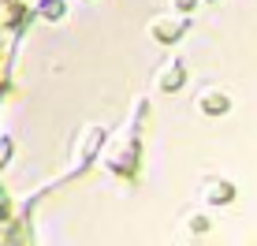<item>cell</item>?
<instances>
[{"mask_svg": "<svg viewBox=\"0 0 257 246\" xmlns=\"http://www.w3.org/2000/svg\"><path fill=\"white\" fill-rule=\"evenodd\" d=\"M187 30H190V15H187V12H179V15H161V19L149 23V38H153L157 45H175Z\"/></svg>", "mask_w": 257, "mask_h": 246, "instance_id": "1", "label": "cell"}, {"mask_svg": "<svg viewBox=\"0 0 257 246\" xmlns=\"http://www.w3.org/2000/svg\"><path fill=\"white\" fill-rule=\"evenodd\" d=\"M157 86H161L164 93H179L183 86H187V64H183L179 56H172L161 67V75H157Z\"/></svg>", "mask_w": 257, "mask_h": 246, "instance_id": "2", "label": "cell"}, {"mask_svg": "<svg viewBox=\"0 0 257 246\" xmlns=\"http://www.w3.org/2000/svg\"><path fill=\"white\" fill-rule=\"evenodd\" d=\"M198 108L205 112V116H227L231 112V93H224V90H205L198 97Z\"/></svg>", "mask_w": 257, "mask_h": 246, "instance_id": "3", "label": "cell"}, {"mask_svg": "<svg viewBox=\"0 0 257 246\" xmlns=\"http://www.w3.org/2000/svg\"><path fill=\"white\" fill-rule=\"evenodd\" d=\"M104 135H108L104 127H86L82 142H78V153H75V161H78V164H86V161H90V157L97 153V149L104 146Z\"/></svg>", "mask_w": 257, "mask_h": 246, "instance_id": "4", "label": "cell"}, {"mask_svg": "<svg viewBox=\"0 0 257 246\" xmlns=\"http://www.w3.org/2000/svg\"><path fill=\"white\" fill-rule=\"evenodd\" d=\"M205 201H209V205H227V201H235V183L209 179L205 183Z\"/></svg>", "mask_w": 257, "mask_h": 246, "instance_id": "5", "label": "cell"}, {"mask_svg": "<svg viewBox=\"0 0 257 246\" xmlns=\"http://www.w3.org/2000/svg\"><path fill=\"white\" fill-rule=\"evenodd\" d=\"M38 15L45 23H60L67 15V4H64V0H38Z\"/></svg>", "mask_w": 257, "mask_h": 246, "instance_id": "6", "label": "cell"}, {"mask_svg": "<svg viewBox=\"0 0 257 246\" xmlns=\"http://www.w3.org/2000/svg\"><path fill=\"white\" fill-rule=\"evenodd\" d=\"M12 153H15V138L12 135H0V164L12 161Z\"/></svg>", "mask_w": 257, "mask_h": 246, "instance_id": "7", "label": "cell"}, {"mask_svg": "<svg viewBox=\"0 0 257 246\" xmlns=\"http://www.w3.org/2000/svg\"><path fill=\"white\" fill-rule=\"evenodd\" d=\"M187 227H190V231H209V216H190V220H187Z\"/></svg>", "mask_w": 257, "mask_h": 246, "instance_id": "8", "label": "cell"}, {"mask_svg": "<svg viewBox=\"0 0 257 246\" xmlns=\"http://www.w3.org/2000/svg\"><path fill=\"white\" fill-rule=\"evenodd\" d=\"M172 8H175V12H194V8H198V0H172Z\"/></svg>", "mask_w": 257, "mask_h": 246, "instance_id": "9", "label": "cell"}, {"mask_svg": "<svg viewBox=\"0 0 257 246\" xmlns=\"http://www.w3.org/2000/svg\"><path fill=\"white\" fill-rule=\"evenodd\" d=\"M209 4H216V0H209Z\"/></svg>", "mask_w": 257, "mask_h": 246, "instance_id": "10", "label": "cell"}]
</instances>
